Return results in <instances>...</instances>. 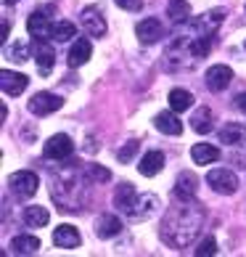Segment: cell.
<instances>
[{
  "label": "cell",
  "instance_id": "1",
  "mask_svg": "<svg viewBox=\"0 0 246 257\" xmlns=\"http://www.w3.org/2000/svg\"><path fill=\"white\" fill-rule=\"evenodd\" d=\"M228 11L225 8H212L196 19H185L177 24V30L172 32L167 48V66L169 69H191L206 53L212 51L214 35L220 30V24L225 22Z\"/></svg>",
  "mask_w": 246,
  "mask_h": 257
},
{
  "label": "cell",
  "instance_id": "2",
  "mask_svg": "<svg viewBox=\"0 0 246 257\" xmlns=\"http://www.w3.org/2000/svg\"><path fill=\"white\" fill-rule=\"evenodd\" d=\"M201 223H204V209L196 204V199H183V204H177L167 212L162 225V239L175 249H185L198 236Z\"/></svg>",
  "mask_w": 246,
  "mask_h": 257
},
{
  "label": "cell",
  "instance_id": "3",
  "mask_svg": "<svg viewBox=\"0 0 246 257\" xmlns=\"http://www.w3.org/2000/svg\"><path fill=\"white\" fill-rule=\"evenodd\" d=\"M206 186H209L214 194L230 196V194L238 191V178H235V173L228 167H214L206 173Z\"/></svg>",
  "mask_w": 246,
  "mask_h": 257
},
{
  "label": "cell",
  "instance_id": "4",
  "mask_svg": "<svg viewBox=\"0 0 246 257\" xmlns=\"http://www.w3.org/2000/svg\"><path fill=\"white\" fill-rule=\"evenodd\" d=\"M8 188L14 191V196L19 199H30L37 194V188H40V178H37L32 170H19L8 178Z\"/></svg>",
  "mask_w": 246,
  "mask_h": 257
},
{
  "label": "cell",
  "instance_id": "5",
  "mask_svg": "<svg viewBox=\"0 0 246 257\" xmlns=\"http://www.w3.org/2000/svg\"><path fill=\"white\" fill-rule=\"evenodd\" d=\"M72 154H74V144H72L69 136H64V133L48 138V141H45V146H43V157H45V159L61 162V159H69Z\"/></svg>",
  "mask_w": 246,
  "mask_h": 257
},
{
  "label": "cell",
  "instance_id": "6",
  "mask_svg": "<svg viewBox=\"0 0 246 257\" xmlns=\"http://www.w3.org/2000/svg\"><path fill=\"white\" fill-rule=\"evenodd\" d=\"M61 96H56V93H35L32 101H30V111L35 114V117H48V114L59 111L61 109Z\"/></svg>",
  "mask_w": 246,
  "mask_h": 257
},
{
  "label": "cell",
  "instance_id": "7",
  "mask_svg": "<svg viewBox=\"0 0 246 257\" xmlns=\"http://www.w3.org/2000/svg\"><path fill=\"white\" fill-rule=\"evenodd\" d=\"M204 80H206V88H209L212 93H222L230 85V80H233V69H230V66H225V64H214V66L206 69Z\"/></svg>",
  "mask_w": 246,
  "mask_h": 257
},
{
  "label": "cell",
  "instance_id": "8",
  "mask_svg": "<svg viewBox=\"0 0 246 257\" xmlns=\"http://www.w3.org/2000/svg\"><path fill=\"white\" fill-rule=\"evenodd\" d=\"M135 35H138L140 43L154 45V43H159L164 37V27H162V22H159L156 16H148V19H143V22L135 27Z\"/></svg>",
  "mask_w": 246,
  "mask_h": 257
},
{
  "label": "cell",
  "instance_id": "9",
  "mask_svg": "<svg viewBox=\"0 0 246 257\" xmlns=\"http://www.w3.org/2000/svg\"><path fill=\"white\" fill-rule=\"evenodd\" d=\"M27 32L32 35V40H51L53 22L45 16V11H37V14H32L30 19H27Z\"/></svg>",
  "mask_w": 246,
  "mask_h": 257
},
{
  "label": "cell",
  "instance_id": "10",
  "mask_svg": "<svg viewBox=\"0 0 246 257\" xmlns=\"http://www.w3.org/2000/svg\"><path fill=\"white\" fill-rule=\"evenodd\" d=\"M156 209H159V199L154 194H138L135 204L130 209V217L132 220H148L151 215H156Z\"/></svg>",
  "mask_w": 246,
  "mask_h": 257
},
{
  "label": "cell",
  "instance_id": "11",
  "mask_svg": "<svg viewBox=\"0 0 246 257\" xmlns=\"http://www.w3.org/2000/svg\"><path fill=\"white\" fill-rule=\"evenodd\" d=\"M164 170V151H159V149H151L143 154V159L138 162V173L140 175H146V178H154L159 175Z\"/></svg>",
  "mask_w": 246,
  "mask_h": 257
},
{
  "label": "cell",
  "instance_id": "12",
  "mask_svg": "<svg viewBox=\"0 0 246 257\" xmlns=\"http://www.w3.org/2000/svg\"><path fill=\"white\" fill-rule=\"evenodd\" d=\"M0 85H3L6 96H22V93L27 90V85H30V80H27V74H22V72L3 69L0 72Z\"/></svg>",
  "mask_w": 246,
  "mask_h": 257
},
{
  "label": "cell",
  "instance_id": "13",
  "mask_svg": "<svg viewBox=\"0 0 246 257\" xmlns=\"http://www.w3.org/2000/svg\"><path fill=\"white\" fill-rule=\"evenodd\" d=\"M82 27L88 30L90 37H103L106 35V19H103V14L96 6H90V8L82 11Z\"/></svg>",
  "mask_w": 246,
  "mask_h": 257
},
{
  "label": "cell",
  "instance_id": "14",
  "mask_svg": "<svg viewBox=\"0 0 246 257\" xmlns=\"http://www.w3.org/2000/svg\"><path fill=\"white\" fill-rule=\"evenodd\" d=\"M90 56H93V43L88 40V37H77V40L72 43V48H69V66H82V64H88L90 61Z\"/></svg>",
  "mask_w": 246,
  "mask_h": 257
},
{
  "label": "cell",
  "instance_id": "15",
  "mask_svg": "<svg viewBox=\"0 0 246 257\" xmlns=\"http://www.w3.org/2000/svg\"><path fill=\"white\" fill-rule=\"evenodd\" d=\"M198 191V178L193 173H180L177 175V183H175V199L183 202V199H196Z\"/></svg>",
  "mask_w": 246,
  "mask_h": 257
},
{
  "label": "cell",
  "instance_id": "16",
  "mask_svg": "<svg viewBox=\"0 0 246 257\" xmlns=\"http://www.w3.org/2000/svg\"><path fill=\"white\" fill-rule=\"evenodd\" d=\"M80 241H82V236L74 225H59L53 231V244L61 246V249H74Z\"/></svg>",
  "mask_w": 246,
  "mask_h": 257
},
{
  "label": "cell",
  "instance_id": "17",
  "mask_svg": "<svg viewBox=\"0 0 246 257\" xmlns=\"http://www.w3.org/2000/svg\"><path fill=\"white\" fill-rule=\"evenodd\" d=\"M32 48H35V61L40 64V72L48 74L53 61H56V51L51 48L48 40H32Z\"/></svg>",
  "mask_w": 246,
  "mask_h": 257
},
{
  "label": "cell",
  "instance_id": "18",
  "mask_svg": "<svg viewBox=\"0 0 246 257\" xmlns=\"http://www.w3.org/2000/svg\"><path fill=\"white\" fill-rule=\"evenodd\" d=\"M154 125H156V130H162L164 136H180V133H183V122H180V117H177V111L156 114Z\"/></svg>",
  "mask_w": 246,
  "mask_h": 257
},
{
  "label": "cell",
  "instance_id": "19",
  "mask_svg": "<svg viewBox=\"0 0 246 257\" xmlns=\"http://www.w3.org/2000/svg\"><path fill=\"white\" fill-rule=\"evenodd\" d=\"M220 141L233 149H241V146L246 149V127L238 125V122H230V125H225L220 130Z\"/></svg>",
  "mask_w": 246,
  "mask_h": 257
},
{
  "label": "cell",
  "instance_id": "20",
  "mask_svg": "<svg viewBox=\"0 0 246 257\" xmlns=\"http://www.w3.org/2000/svg\"><path fill=\"white\" fill-rule=\"evenodd\" d=\"M122 231V220L117 215H101L96 220V236L98 239H111Z\"/></svg>",
  "mask_w": 246,
  "mask_h": 257
},
{
  "label": "cell",
  "instance_id": "21",
  "mask_svg": "<svg viewBox=\"0 0 246 257\" xmlns=\"http://www.w3.org/2000/svg\"><path fill=\"white\" fill-rule=\"evenodd\" d=\"M135 199H138L135 186L122 183V186L117 188V191H114V207H119L125 215H130V209H132V204H135Z\"/></svg>",
  "mask_w": 246,
  "mask_h": 257
},
{
  "label": "cell",
  "instance_id": "22",
  "mask_svg": "<svg viewBox=\"0 0 246 257\" xmlns=\"http://www.w3.org/2000/svg\"><path fill=\"white\" fill-rule=\"evenodd\" d=\"M191 157L196 165H212V162L220 159V149L212 146V144H196L191 149Z\"/></svg>",
  "mask_w": 246,
  "mask_h": 257
},
{
  "label": "cell",
  "instance_id": "23",
  "mask_svg": "<svg viewBox=\"0 0 246 257\" xmlns=\"http://www.w3.org/2000/svg\"><path fill=\"white\" fill-rule=\"evenodd\" d=\"M167 101H169V109H172V111H188V109L193 106V96L188 90H183V88L169 90Z\"/></svg>",
  "mask_w": 246,
  "mask_h": 257
},
{
  "label": "cell",
  "instance_id": "24",
  "mask_svg": "<svg viewBox=\"0 0 246 257\" xmlns=\"http://www.w3.org/2000/svg\"><path fill=\"white\" fill-rule=\"evenodd\" d=\"M212 109L209 106H198L196 111H193V117H191V127L196 130V133H209L212 130Z\"/></svg>",
  "mask_w": 246,
  "mask_h": 257
},
{
  "label": "cell",
  "instance_id": "25",
  "mask_svg": "<svg viewBox=\"0 0 246 257\" xmlns=\"http://www.w3.org/2000/svg\"><path fill=\"white\" fill-rule=\"evenodd\" d=\"M11 249H14V254H35L40 249V239L37 236H16L11 241Z\"/></svg>",
  "mask_w": 246,
  "mask_h": 257
},
{
  "label": "cell",
  "instance_id": "26",
  "mask_svg": "<svg viewBox=\"0 0 246 257\" xmlns=\"http://www.w3.org/2000/svg\"><path fill=\"white\" fill-rule=\"evenodd\" d=\"M48 220H51V215L45 207H27L24 209V223L30 228H43V225H48Z\"/></svg>",
  "mask_w": 246,
  "mask_h": 257
},
{
  "label": "cell",
  "instance_id": "27",
  "mask_svg": "<svg viewBox=\"0 0 246 257\" xmlns=\"http://www.w3.org/2000/svg\"><path fill=\"white\" fill-rule=\"evenodd\" d=\"M167 16L172 19L175 24L191 19V6H188V0H169V3H167Z\"/></svg>",
  "mask_w": 246,
  "mask_h": 257
},
{
  "label": "cell",
  "instance_id": "28",
  "mask_svg": "<svg viewBox=\"0 0 246 257\" xmlns=\"http://www.w3.org/2000/svg\"><path fill=\"white\" fill-rule=\"evenodd\" d=\"M72 37H77V27H74L72 22H56V24H53L51 40H56V43H66V40H72Z\"/></svg>",
  "mask_w": 246,
  "mask_h": 257
},
{
  "label": "cell",
  "instance_id": "29",
  "mask_svg": "<svg viewBox=\"0 0 246 257\" xmlns=\"http://www.w3.org/2000/svg\"><path fill=\"white\" fill-rule=\"evenodd\" d=\"M138 149H140L138 141H130V144H125V149H119V151H117V159L122 162V165H127V162L138 154Z\"/></svg>",
  "mask_w": 246,
  "mask_h": 257
},
{
  "label": "cell",
  "instance_id": "30",
  "mask_svg": "<svg viewBox=\"0 0 246 257\" xmlns=\"http://www.w3.org/2000/svg\"><path fill=\"white\" fill-rule=\"evenodd\" d=\"M217 252V241L212 239V236H206L204 241H198V249H196V257H209V254H214Z\"/></svg>",
  "mask_w": 246,
  "mask_h": 257
},
{
  "label": "cell",
  "instance_id": "31",
  "mask_svg": "<svg viewBox=\"0 0 246 257\" xmlns=\"http://www.w3.org/2000/svg\"><path fill=\"white\" fill-rule=\"evenodd\" d=\"M6 56H14L16 61H27L30 53H27V43H14V48H6Z\"/></svg>",
  "mask_w": 246,
  "mask_h": 257
},
{
  "label": "cell",
  "instance_id": "32",
  "mask_svg": "<svg viewBox=\"0 0 246 257\" xmlns=\"http://www.w3.org/2000/svg\"><path fill=\"white\" fill-rule=\"evenodd\" d=\"M90 178H93V180H101V183H106V180H111V173H109L106 167L93 165V167H90Z\"/></svg>",
  "mask_w": 246,
  "mask_h": 257
},
{
  "label": "cell",
  "instance_id": "33",
  "mask_svg": "<svg viewBox=\"0 0 246 257\" xmlns=\"http://www.w3.org/2000/svg\"><path fill=\"white\" fill-rule=\"evenodd\" d=\"M119 8H125V11H140L143 8V0H114Z\"/></svg>",
  "mask_w": 246,
  "mask_h": 257
},
{
  "label": "cell",
  "instance_id": "34",
  "mask_svg": "<svg viewBox=\"0 0 246 257\" xmlns=\"http://www.w3.org/2000/svg\"><path fill=\"white\" fill-rule=\"evenodd\" d=\"M235 106L246 114V93H238V96H235Z\"/></svg>",
  "mask_w": 246,
  "mask_h": 257
},
{
  "label": "cell",
  "instance_id": "35",
  "mask_svg": "<svg viewBox=\"0 0 246 257\" xmlns=\"http://www.w3.org/2000/svg\"><path fill=\"white\" fill-rule=\"evenodd\" d=\"M8 32H11V24H8V19H6V22H3V40L8 37Z\"/></svg>",
  "mask_w": 246,
  "mask_h": 257
},
{
  "label": "cell",
  "instance_id": "36",
  "mask_svg": "<svg viewBox=\"0 0 246 257\" xmlns=\"http://www.w3.org/2000/svg\"><path fill=\"white\" fill-rule=\"evenodd\" d=\"M8 3H14V0H8Z\"/></svg>",
  "mask_w": 246,
  "mask_h": 257
}]
</instances>
